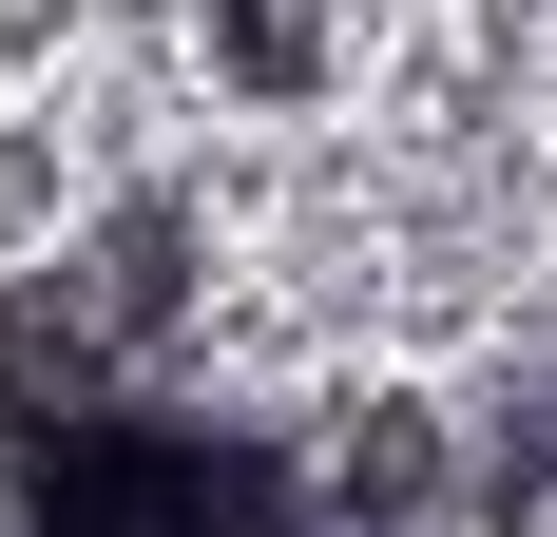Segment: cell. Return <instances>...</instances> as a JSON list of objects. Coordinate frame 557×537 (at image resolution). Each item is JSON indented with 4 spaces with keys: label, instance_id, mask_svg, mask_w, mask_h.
<instances>
[{
    "label": "cell",
    "instance_id": "6da1fadb",
    "mask_svg": "<svg viewBox=\"0 0 557 537\" xmlns=\"http://www.w3.org/2000/svg\"><path fill=\"white\" fill-rule=\"evenodd\" d=\"M0 537H327V499L212 403H39L0 441Z\"/></svg>",
    "mask_w": 557,
    "mask_h": 537
}]
</instances>
